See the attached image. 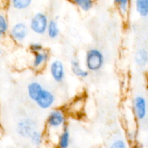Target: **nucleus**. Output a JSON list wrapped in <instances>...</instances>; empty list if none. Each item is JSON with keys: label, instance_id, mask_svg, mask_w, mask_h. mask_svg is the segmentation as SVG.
Returning <instances> with one entry per match:
<instances>
[{"label": "nucleus", "instance_id": "4be33fe9", "mask_svg": "<svg viewBox=\"0 0 148 148\" xmlns=\"http://www.w3.org/2000/svg\"><path fill=\"white\" fill-rule=\"evenodd\" d=\"M71 108L73 110L74 112L75 113H78L81 111V109L82 108V101L78 100V101H75L72 105V106H71Z\"/></svg>", "mask_w": 148, "mask_h": 148}, {"label": "nucleus", "instance_id": "2eb2a0df", "mask_svg": "<svg viewBox=\"0 0 148 148\" xmlns=\"http://www.w3.org/2000/svg\"><path fill=\"white\" fill-rule=\"evenodd\" d=\"M47 34L51 39H54L58 37L59 34V28L57 22L55 20H49L47 28Z\"/></svg>", "mask_w": 148, "mask_h": 148}, {"label": "nucleus", "instance_id": "f8f14e48", "mask_svg": "<svg viewBox=\"0 0 148 148\" xmlns=\"http://www.w3.org/2000/svg\"><path fill=\"white\" fill-rule=\"evenodd\" d=\"M134 60L139 66L143 67L148 63V52L144 49H139L134 56Z\"/></svg>", "mask_w": 148, "mask_h": 148}, {"label": "nucleus", "instance_id": "423d86ee", "mask_svg": "<svg viewBox=\"0 0 148 148\" xmlns=\"http://www.w3.org/2000/svg\"><path fill=\"white\" fill-rule=\"evenodd\" d=\"M28 34V27L24 23L14 24L10 30V36L16 42H23Z\"/></svg>", "mask_w": 148, "mask_h": 148}, {"label": "nucleus", "instance_id": "5701e85b", "mask_svg": "<svg viewBox=\"0 0 148 148\" xmlns=\"http://www.w3.org/2000/svg\"><path fill=\"white\" fill-rule=\"evenodd\" d=\"M127 147V144L125 142L122 140H116L112 143V145H111V147L112 148H125Z\"/></svg>", "mask_w": 148, "mask_h": 148}, {"label": "nucleus", "instance_id": "aec40b11", "mask_svg": "<svg viewBox=\"0 0 148 148\" xmlns=\"http://www.w3.org/2000/svg\"><path fill=\"white\" fill-rule=\"evenodd\" d=\"M9 28L8 22L7 18L3 14L0 15V35L4 36L6 34Z\"/></svg>", "mask_w": 148, "mask_h": 148}, {"label": "nucleus", "instance_id": "1a4fd4ad", "mask_svg": "<svg viewBox=\"0 0 148 148\" xmlns=\"http://www.w3.org/2000/svg\"><path fill=\"white\" fill-rule=\"evenodd\" d=\"M43 89V86L38 82H32L27 85V95L32 101L36 102Z\"/></svg>", "mask_w": 148, "mask_h": 148}, {"label": "nucleus", "instance_id": "f3484780", "mask_svg": "<svg viewBox=\"0 0 148 148\" xmlns=\"http://www.w3.org/2000/svg\"><path fill=\"white\" fill-rule=\"evenodd\" d=\"M83 11H89L94 4V0H69Z\"/></svg>", "mask_w": 148, "mask_h": 148}, {"label": "nucleus", "instance_id": "4468645a", "mask_svg": "<svg viewBox=\"0 0 148 148\" xmlns=\"http://www.w3.org/2000/svg\"><path fill=\"white\" fill-rule=\"evenodd\" d=\"M70 143V134L67 127L65 126L63 128V131L59 135V146L62 148H66L69 147Z\"/></svg>", "mask_w": 148, "mask_h": 148}, {"label": "nucleus", "instance_id": "f03ea898", "mask_svg": "<svg viewBox=\"0 0 148 148\" xmlns=\"http://www.w3.org/2000/svg\"><path fill=\"white\" fill-rule=\"evenodd\" d=\"M49 19L46 14L38 12L33 16L30 22V28L36 34L43 35L47 31Z\"/></svg>", "mask_w": 148, "mask_h": 148}, {"label": "nucleus", "instance_id": "b1692460", "mask_svg": "<svg viewBox=\"0 0 148 148\" xmlns=\"http://www.w3.org/2000/svg\"><path fill=\"white\" fill-rule=\"evenodd\" d=\"M137 132L136 131H131L128 134V138L129 140H131V141H134L135 139L137 138Z\"/></svg>", "mask_w": 148, "mask_h": 148}, {"label": "nucleus", "instance_id": "0eeeda50", "mask_svg": "<svg viewBox=\"0 0 148 148\" xmlns=\"http://www.w3.org/2000/svg\"><path fill=\"white\" fill-rule=\"evenodd\" d=\"M49 69L53 80L57 82H61L64 80L65 77V69L64 65L61 61H53L51 63Z\"/></svg>", "mask_w": 148, "mask_h": 148}, {"label": "nucleus", "instance_id": "f257e3e1", "mask_svg": "<svg viewBox=\"0 0 148 148\" xmlns=\"http://www.w3.org/2000/svg\"><path fill=\"white\" fill-rule=\"evenodd\" d=\"M104 56L98 49H91L87 52L85 56V65L87 69L92 72H97L103 67Z\"/></svg>", "mask_w": 148, "mask_h": 148}, {"label": "nucleus", "instance_id": "ddd939ff", "mask_svg": "<svg viewBox=\"0 0 148 148\" xmlns=\"http://www.w3.org/2000/svg\"><path fill=\"white\" fill-rule=\"evenodd\" d=\"M136 11L143 17L148 16V0H135Z\"/></svg>", "mask_w": 148, "mask_h": 148}, {"label": "nucleus", "instance_id": "9b49d317", "mask_svg": "<svg viewBox=\"0 0 148 148\" xmlns=\"http://www.w3.org/2000/svg\"><path fill=\"white\" fill-rule=\"evenodd\" d=\"M71 68H72V71L74 75L79 77L85 78L89 75L88 71L85 70L81 67L79 62L76 59H74L71 61Z\"/></svg>", "mask_w": 148, "mask_h": 148}, {"label": "nucleus", "instance_id": "39448f33", "mask_svg": "<svg viewBox=\"0 0 148 148\" xmlns=\"http://www.w3.org/2000/svg\"><path fill=\"white\" fill-rule=\"evenodd\" d=\"M55 102V96L50 90L43 88L40 92V95L38 97L36 101V103L37 104L39 108L42 109H48L50 108L53 105Z\"/></svg>", "mask_w": 148, "mask_h": 148}, {"label": "nucleus", "instance_id": "a211bd4d", "mask_svg": "<svg viewBox=\"0 0 148 148\" xmlns=\"http://www.w3.org/2000/svg\"><path fill=\"white\" fill-rule=\"evenodd\" d=\"M33 0H11L12 7L17 10H23L28 8Z\"/></svg>", "mask_w": 148, "mask_h": 148}, {"label": "nucleus", "instance_id": "7ed1b4c3", "mask_svg": "<svg viewBox=\"0 0 148 148\" xmlns=\"http://www.w3.org/2000/svg\"><path fill=\"white\" fill-rule=\"evenodd\" d=\"M66 118L63 111L61 110H53L51 111L47 119L48 127L50 129H59L66 125Z\"/></svg>", "mask_w": 148, "mask_h": 148}, {"label": "nucleus", "instance_id": "412c9836", "mask_svg": "<svg viewBox=\"0 0 148 148\" xmlns=\"http://www.w3.org/2000/svg\"><path fill=\"white\" fill-rule=\"evenodd\" d=\"M43 49V46L41 43H32L30 45V50L32 53H38V52L42 51Z\"/></svg>", "mask_w": 148, "mask_h": 148}, {"label": "nucleus", "instance_id": "9d476101", "mask_svg": "<svg viewBox=\"0 0 148 148\" xmlns=\"http://www.w3.org/2000/svg\"><path fill=\"white\" fill-rule=\"evenodd\" d=\"M49 53L46 51H40L35 53L34 59L33 62V66L35 69L41 67L49 59Z\"/></svg>", "mask_w": 148, "mask_h": 148}, {"label": "nucleus", "instance_id": "6e6552de", "mask_svg": "<svg viewBox=\"0 0 148 148\" xmlns=\"http://www.w3.org/2000/svg\"><path fill=\"white\" fill-rule=\"evenodd\" d=\"M34 127L35 125L33 121L29 119H24L18 123L17 130L19 134L22 137H30L32 133L36 130Z\"/></svg>", "mask_w": 148, "mask_h": 148}, {"label": "nucleus", "instance_id": "dca6fc26", "mask_svg": "<svg viewBox=\"0 0 148 148\" xmlns=\"http://www.w3.org/2000/svg\"><path fill=\"white\" fill-rule=\"evenodd\" d=\"M114 4L122 15H127L130 9L131 0H114Z\"/></svg>", "mask_w": 148, "mask_h": 148}, {"label": "nucleus", "instance_id": "6ab92c4d", "mask_svg": "<svg viewBox=\"0 0 148 148\" xmlns=\"http://www.w3.org/2000/svg\"><path fill=\"white\" fill-rule=\"evenodd\" d=\"M30 139L32 144L35 146L40 145L43 142V137H42L41 133L36 130L30 136Z\"/></svg>", "mask_w": 148, "mask_h": 148}, {"label": "nucleus", "instance_id": "20e7f679", "mask_svg": "<svg viewBox=\"0 0 148 148\" xmlns=\"http://www.w3.org/2000/svg\"><path fill=\"white\" fill-rule=\"evenodd\" d=\"M133 109L136 119L140 121L145 119L147 114V103L145 98L137 95L133 101Z\"/></svg>", "mask_w": 148, "mask_h": 148}]
</instances>
